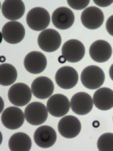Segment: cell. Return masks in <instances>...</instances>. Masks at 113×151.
<instances>
[{
    "instance_id": "obj_1",
    "label": "cell",
    "mask_w": 113,
    "mask_h": 151,
    "mask_svg": "<svg viewBox=\"0 0 113 151\" xmlns=\"http://www.w3.org/2000/svg\"><path fill=\"white\" fill-rule=\"evenodd\" d=\"M80 79L86 88L94 90L103 85L105 81V75L103 70L99 66L90 65L82 71Z\"/></svg>"
},
{
    "instance_id": "obj_2",
    "label": "cell",
    "mask_w": 113,
    "mask_h": 151,
    "mask_svg": "<svg viewBox=\"0 0 113 151\" xmlns=\"http://www.w3.org/2000/svg\"><path fill=\"white\" fill-rule=\"evenodd\" d=\"M26 23L28 27L36 31L46 29L49 25L50 16L44 8L36 7L31 9L26 16Z\"/></svg>"
},
{
    "instance_id": "obj_3",
    "label": "cell",
    "mask_w": 113,
    "mask_h": 151,
    "mask_svg": "<svg viewBox=\"0 0 113 151\" xmlns=\"http://www.w3.org/2000/svg\"><path fill=\"white\" fill-rule=\"evenodd\" d=\"M32 90L23 83H17L8 91V99L10 102L16 106L27 105L32 99Z\"/></svg>"
},
{
    "instance_id": "obj_4",
    "label": "cell",
    "mask_w": 113,
    "mask_h": 151,
    "mask_svg": "<svg viewBox=\"0 0 113 151\" xmlns=\"http://www.w3.org/2000/svg\"><path fill=\"white\" fill-rule=\"evenodd\" d=\"M62 39L60 34L51 28L46 29L40 33L37 38L39 47L43 51L51 53L57 50L60 47Z\"/></svg>"
},
{
    "instance_id": "obj_5",
    "label": "cell",
    "mask_w": 113,
    "mask_h": 151,
    "mask_svg": "<svg viewBox=\"0 0 113 151\" xmlns=\"http://www.w3.org/2000/svg\"><path fill=\"white\" fill-rule=\"evenodd\" d=\"M48 113L47 107L44 104L33 102L28 104L25 108V119L31 125L39 126L46 121Z\"/></svg>"
},
{
    "instance_id": "obj_6",
    "label": "cell",
    "mask_w": 113,
    "mask_h": 151,
    "mask_svg": "<svg viewBox=\"0 0 113 151\" xmlns=\"http://www.w3.org/2000/svg\"><path fill=\"white\" fill-rule=\"evenodd\" d=\"M4 40L10 44L21 42L24 38L26 30L21 23L16 21L8 22L1 31Z\"/></svg>"
},
{
    "instance_id": "obj_7",
    "label": "cell",
    "mask_w": 113,
    "mask_h": 151,
    "mask_svg": "<svg viewBox=\"0 0 113 151\" xmlns=\"http://www.w3.org/2000/svg\"><path fill=\"white\" fill-rule=\"evenodd\" d=\"M25 119L24 113L20 108L9 106L3 111L1 114V122L7 129L14 130L21 127Z\"/></svg>"
},
{
    "instance_id": "obj_8",
    "label": "cell",
    "mask_w": 113,
    "mask_h": 151,
    "mask_svg": "<svg viewBox=\"0 0 113 151\" xmlns=\"http://www.w3.org/2000/svg\"><path fill=\"white\" fill-rule=\"evenodd\" d=\"M85 49L84 44L77 39H71L64 43L62 48V55L66 61L77 63L84 57Z\"/></svg>"
},
{
    "instance_id": "obj_9",
    "label": "cell",
    "mask_w": 113,
    "mask_h": 151,
    "mask_svg": "<svg viewBox=\"0 0 113 151\" xmlns=\"http://www.w3.org/2000/svg\"><path fill=\"white\" fill-rule=\"evenodd\" d=\"M46 107L52 116L56 118L64 117L70 110V102L66 96L57 93L50 97Z\"/></svg>"
},
{
    "instance_id": "obj_10",
    "label": "cell",
    "mask_w": 113,
    "mask_h": 151,
    "mask_svg": "<svg viewBox=\"0 0 113 151\" xmlns=\"http://www.w3.org/2000/svg\"><path fill=\"white\" fill-rule=\"evenodd\" d=\"M104 19L102 11L99 7L93 6L85 9L80 17L82 24L88 29H96L101 27Z\"/></svg>"
},
{
    "instance_id": "obj_11",
    "label": "cell",
    "mask_w": 113,
    "mask_h": 151,
    "mask_svg": "<svg viewBox=\"0 0 113 151\" xmlns=\"http://www.w3.org/2000/svg\"><path fill=\"white\" fill-rule=\"evenodd\" d=\"M78 79L77 71L69 66L58 69L55 76L56 84L64 89H70L75 87L78 83Z\"/></svg>"
},
{
    "instance_id": "obj_12",
    "label": "cell",
    "mask_w": 113,
    "mask_h": 151,
    "mask_svg": "<svg viewBox=\"0 0 113 151\" xmlns=\"http://www.w3.org/2000/svg\"><path fill=\"white\" fill-rule=\"evenodd\" d=\"M93 104L91 96L84 92L75 93L71 99V108L74 113L79 116L89 113L93 109Z\"/></svg>"
},
{
    "instance_id": "obj_13",
    "label": "cell",
    "mask_w": 113,
    "mask_h": 151,
    "mask_svg": "<svg viewBox=\"0 0 113 151\" xmlns=\"http://www.w3.org/2000/svg\"><path fill=\"white\" fill-rule=\"evenodd\" d=\"M24 66L31 74H39L41 73L47 66L46 57L40 52H31L24 58Z\"/></svg>"
},
{
    "instance_id": "obj_14",
    "label": "cell",
    "mask_w": 113,
    "mask_h": 151,
    "mask_svg": "<svg viewBox=\"0 0 113 151\" xmlns=\"http://www.w3.org/2000/svg\"><path fill=\"white\" fill-rule=\"evenodd\" d=\"M82 129L80 121L77 117L67 116L61 119L58 124V130L63 137L72 139L77 137Z\"/></svg>"
},
{
    "instance_id": "obj_15",
    "label": "cell",
    "mask_w": 113,
    "mask_h": 151,
    "mask_svg": "<svg viewBox=\"0 0 113 151\" xmlns=\"http://www.w3.org/2000/svg\"><path fill=\"white\" fill-rule=\"evenodd\" d=\"M53 24L58 29L65 30L71 27L74 23L75 15L70 9L61 6L56 9L51 16Z\"/></svg>"
},
{
    "instance_id": "obj_16",
    "label": "cell",
    "mask_w": 113,
    "mask_h": 151,
    "mask_svg": "<svg viewBox=\"0 0 113 151\" xmlns=\"http://www.w3.org/2000/svg\"><path fill=\"white\" fill-rule=\"evenodd\" d=\"M31 90L32 94L36 98L45 100L51 96L54 90V86L49 78L41 76L36 78L32 83Z\"/></svg>"
},
{
    "instance_id": "obj_17",
    "label": "cell",
    "mask_w": 113,
    "mask_h": 151,
    "mask_svg": "<svg viewBox=\"0 0 113 151\" xmlns=\"http://www.w3.org/2000/svg\"><path fill=\"white\" fill-rule=\"evenodd\" d=\"M34 139L36 144L39 147L49 148L56 142V131L49 126H41L35 131Z\"/></svg>"
},
{
    "instance_id": "obj_18",
    "label": "cell",
    "mask_w": 113,
    "mask_h": 151,
    "mask_svg": "<svg viewBox=\"0 0 113 151\" xmlns=\"http://www.w3.org/2000/svg\"><path fill=\"white\" fill-rule=\"evenodd\" d=\"M111 45L104 40L93 42L89 48V55L95 62L104 63L107 61L112 55Z\"/></svg>"
},
{
    "instance_id": "obj_19",
    "label": "cell",
    "mask_w": 113,
    "mask_h": 151,
    "mask_svg": "<svg viewBox=\"0 0 113 151\" xmlns=\"http://www.w3.org/2000/svg\"><path fill=\"white\" fill-rule=\"evenodd\" d=\"M25 10L24 4L21 0H6L2 4V13L5 18L10 21L20 19Z\"/></svg>"
},
{
    "instance_id": "obj_20",
    "label": "cell",
    "mask_w": 113,
    "mask_h": 151,
    "mask_svg": "<svg viewBox=\"0 0 113 151\" xmlns=\"http://www.w3.org/2000/svg\"><path fill=\"white\" fill-rule=\"evenodd\" d=\"M93 104L99 110H109L113 108V91L107 87L97 89L93 97Z\"/></svg>"
},
{
    "instance_id": "obj_21",
    "label": "cell",
    "mask_w": 113,
    "mask_h": 151,
    "mask_svg": "<svg viewBox=\"0 0 113 151\" xmlns=\"http://www.w3.org/2000/svg\"><path fill=\"white\" fill-rule=\"evenodd\" d=\"M32 140L26 133L19 132L10 137L8 145L11 151H29L32 148Z\"/></svg>"
},
{
    "instance_id": "obj_22",
    "label": "cell",
    "mask_w": 113,
    "mask_h": 151,
    "mask_svg": "<svg viewBox=\"0 0 113 151\" xmlns=\"http://www.w3.org/2000/svg\"><path fill=\"white\" fill-rule=\"evenodd\" d=\"M18 78V72L13 65L5 63L0 65V84L9 86L14 84Z\"/></svg>"
},
{
    "instance_id": "obj_23",
    "label": "cell",
    "mask_w": 113,
    "mask_h": 151,
    "mask_svg": "<svg viewBox=\"0 0 113 151\" xmlns=\"http://www.w3.org/2000/svg\"><path fill=\"white\" fill-rule=\"evenodd\" d=\"M97 148L99 151H113V134L107 132L101 135L97 140Z\"/></svg>"
},
{
    "instance_id": "obj_24",
    "label": "cell",
    "mask_w": 113,
    "mask_h": 151,
    "mask_svg": "<svg viewBox=\"0 0 113 151\" xmlns=\"http://www.w3.org/2000/svg\"><path fill=\"white\" fill-rule=\"evenodd\" d=\"M68 5L74 10H80L86 9L90 3L89 0L87 1H67Z\"/></svg>"
},
{
    "instance_id": "obj_25",
    "label": "cell",
    "mask_w": 113,
    "mask_h": 151,
    "mask_svg": "<svg viewBox=\"0 0 113 151\" xmlns=\"http://www.w3.org/2000/svg\"><path fill=\"white\" fill-rule=\"evenodd\" d=\"M106 29L107 32L113 36V15L107 19L106 23Z\"/></svg>"
},
{
    "instance_id": "obj_26",
    "label": "cell",
    "mask_w": 113,
    "mask_h": 151,
    "mask_svg": "<svg viewBox=\"0 0 113 151\" xmlns=\"http://www.w3.org/2000/svg\"><path fill=\"white\" fill-rule=\"evenodd\" d=\"M93 2L99 7H106L111 5L113 3V0H94Z\"/></svg>"
},
{
    "instance_id": "obj_27",
    "label": "cell",
    "mask_w": 113,
    "mask_h": 151,
    "mask_svg": "<svg viewBox=\"0 0 113 151\" xmlns=\"http://www.w3.org/2000/svg\"><path fill=\"white\" fill-rule=\"evenodd\" d=\"M109 76L110 78H111V79L113 81V63L111 65L110 69H109Z\"/></svg>"
},
{
    "instance_id": "obj_28",
    "label": "cell",
    "mask_w": 113,
    "mask_h": 151,
    "mask_svg": "<svg viewBox=\"0 0 113 151\" xmlns=\"http://www.w3.org/2000/svg\"><path fill=\"white\" fill-rule=\"evenodd\" d=\"M58 61H59V62H60V63H65L66 61V59L64 58V56L62 55H61V56L59 57Z\"/></svg>"
},
{
    "instance_id": "obj_29",
    "label": "cell",
    "mask_w": 113,
    "mask_h": 151,
    "mask_svg": "<svg viewBox=\"0 0 113 151\" xmlns=\"http://www.w3.org/2000/svg\"></svg>"
}]
</instances>
